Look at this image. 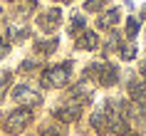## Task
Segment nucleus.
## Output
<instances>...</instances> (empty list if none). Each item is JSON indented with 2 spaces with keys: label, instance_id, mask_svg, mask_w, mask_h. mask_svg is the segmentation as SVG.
Wrapping results in <instances>:
<instances>
[{
  "label": "nucleus",
  "instance_id": "7ed1b4c3",
  "mask_svg": "<svg viewBox=\"0 0 146 136\" xmlns=\"http://www.w3.org/2000/svg\"><path fill=\"white\" fill-rule=\"evenodd\" d=\"M30 121H32V109L17 106V109H13V111L3 119V129H5V134L17 136V134H23L25 129L30 126Z\"/></svg>",
  "mask_w": 146,
  "mask_h": 136
},
{
  "label": "nucleus",
  "instance_id": "9d476101",
  "mask_svg": "<svg viewBox=\"0 0 146 136\" xmlns=\"http://www.w3.org/2000/svg\"><path fill=\"white\" fill-rule=\"evenodd\" d=\"M40 136H67V124H62V121H42L37 129Z\"/></svg>",
  "mask_w": 146,
  "mask_h": 136
},
{
  "label": "nucleus",
  "instance_id": "393cba45",
  "mask_svg": "<svg viewBox=\"0 0 146 136\" xmlns=\"http://www.w3.org/2000/svg\"><path fill=\"white\" fill-rule=\"evenodd\" d=\"M54 3H74V0H54Z\"/></svg>",
  "mask_w": 146,
  "mask_h": 136
},
{
  "label": "nucleus",
  "instance_id": "a878e982",
  "mask_svg": "<svg viewBox=\"0 0 146 136\" xmlns=\"http://www.w3.org/2000/svg\"><path fill=\"white\" fill-rule=\"evenodd\" d=\"M0 20H3V8H0Z\"/></svg>",
  "mask_w": 146,
  "mask_h": 136
},
{
  "label": "nucleus",
  "instance_id": "1a4fd4ad",
  "mask_svg": "<svg viewBox=\"0 0 146 136\" xmlns=\"http://www.w3.org/2000/svg\"><path fill=\"white\" fill-rule=\"evenodd\" d=\"M77 50H84V52H94L97 47H99V37H97V32L94 30H84L77 35Z\"/></svg>",
  "mask_w": 146,
  "mask_h": 136
},
{
  "label": "nucleus",
  "instance_id": "bb28decb",
  "mask_svg": "<svg viewBox=\"0 0 146 136\" xmlns=\"http://www.w3.org/2000/svg\"><path fill=\"white\" fill-rule=\"evenodd\" d=\"M8 3H15V0H8Z\"/></svg>",
  "mask_w": 146,
  "mask_h": 136
},
{
  "label": "nucleus",
  "instance_id": "6ab92c4d",
  "mask_svg": "<svg viewBox=\"0 0 146 136\" xmlns=\"http://www.w3.org/2000/svg\"><path fill=\"white\" fill-rule=\"evenodd\" d=\"M119 45H121V35L119 32H111L109 35V40H107V45H104V52H114V50H119Z\"/></svg>",
  "mask_w": 146,
  "mask_h": 136
},
{
  "label": "nucleus",
  "instance_id": "0eeeda50",
  "mask_svg": "<svg viewBox=\"0 0 146 136\" xmlns=\"http://www.w3.org/2000/svg\"><path fill=\"white\" fill-rule=\"evenodd\" d=\"M52 116L57 121H62V124H74V121H79V116H82V106L74 104V102H64L62 106H57L52 111Z\"/></svg>",
  "mask_w": 146,
  "mask_h": 136
},
{
  "label": "nucleus",
  "instance_id": "423d86ee",
  "mask_svg": "<svg viewBox=\"0 0 146 136\" xmlns=\"http://www.w3.org/2000/svg\"><path fill=\"white\" fill-rule=\"evenodd\" d=\"M126 92H129L134 106L141 109V111H146V82H144V79H139V77H129V82H126Z\"/></svg>",
  "mask_w": 146,
  "mask_h": 136
},
{
  "label": "nucleus",
  "instance_id": "aec40b11",
  "mask_svg": "<svg viewBox=\"0 0 146 136\" xmlns=\"http://www.w3.org/2000/svg\"><path fill=\"white\" fill-rule=\"evenodd\" d=\"M139 30H141V23H139L136 17H129V20H126V37H129V40H134Z\"/></svg>",
  "mask_w": 146,
  "mask_h": 136
},
{
  "label": "nucleus",
  "instance_id": "dca6fc26",
  "mask_svg": "<svg viewBox=\"0 0 146 136\" xmlns=\"http://www.w3.org/2000/svg\"><path fill=\"white\" fill-rule=\"evenodd\" d=\"M131 119H134V124H136V136H146V111H141V109L134 106Z\"/></svg>",
  "mask_w": 146,
  "mask_h": 136
},
{
  "label": "nucleus",
  "instance_id": "b1692460",
  "mask_svg": "<svg viewBox=\"0 0 146 136\" xmlns=\"http://www.w3.org/2000/svg\"><path fill=\"white\" fill-rule=\"evenodd\" d=\"M141 74L146 77V62H144V64H141Z\"/></svg>",
  "mask_w": 146,
  "mask_h": 136
},
{
  "label": "nucleus",
  "instance_id": "20e7f679",
  "mask_svg": "<svg viewBox=\"0 0 146 136\" xmlns=\"http://www.w3.org/2000/svg\"><path fill=\"white\" fill-rule=\"evenodd\" d=\"M13 102H17L20 106H27V109H35V106L42 104V92H37L30 84H15L13 89Z\"/></svg>",
  "mask_w": 146,
  "mask_h": 136
},
{
  "label": "nucleus",
  "instance_id": "4468645a",
  "mask_svg": "<svg viewBox=\"0 0 146 136\" xmlns=\"http://www.w3.org/2000/svg\"><path fill=\"white\" fill-rule=\"evenodd\" d=\"M35 10H37V0H17L15 15H17V17H30Z\"/></svg>",
  "mask_w": 146,
  "mask_h": 136
},
{
  "label": "nucleus",
  "instance_id": "6e6552de",
  "mask_svg": "<svg viewBox=\"0 0 146 136\" xmlns=\"http://www.w3.org/2000/svg\"><path fill=\"white\" fill-rule=\"evenodd\" d=\"M60 23H62V10L60 8H50L37 17V27L42 32H54L60 27Z\"/></svg>",
  "mask_w": 146,
  "mask_h": 136
},
{
  "label": "nucleus",
  "instance_id": "a211bd4d",
  "mask_svg": "<svg viewBox=\"0 0 146 136\" xmlns=\"http://www.w3.org/2000/svg\"><path fill=\"white\" fill-rule=\"evenodd\" d=\"M10 82H13V72H0V102H3L5 94H8Z\"/></svg>",
  "mask_w": 146,
  "mask_h": 136
},
{
  "label": "nucleus",
  "instance_id": "412c9836",
  "mask_svg": "<svg viewBox=\"0 0 146 136\" xmlns=\"http://www.w3.org/2000/svg\"><path fill=\"white\" fill-rule=\"evenodd\" d=\"M107 3H109V0H87V3H84V10H87V13H99V10H104Z\"/></svg>",
  "mask_w": 146,
  "mask_h": 136
},
{
  "label": "nucleus",
  "instance_id": "f257e3e1",
  "mask_svg": "<svg viewBox=\"0 0 146 136\" xmlns=\"http://www.w3.org/2000/svg\"><path fill=\"white\" fill-rule=\"evenodd\" d=\"M72 60H64L60 64H52V67H47L40 77V84L45 87V89H62V87H67L69 79H72Z\"/></svg>",
  "mask_w": 146,
  "mask_h": 136
},
{
  "label": "nucleus",
  "instance_id": "5701e85b",
  "mask_svg": "<svg viewBox=\"0 0 146 136\" xmlns=\"http://www.w3.org/2000/svg\"><path fill=\"white\" fill-rule=\"evenodd\" d=\"M8 52H10V42H8V37L0 32V60H3V57H5Z\"/></svg>",
  "mask_w": 146,
  "mask_h": 136
},
{
  "label": "nucleus",
  "instance_id": "f8f14e48",
  "mask_svg": "<svg viewBox=\"0 0 146 136\" xmlns=\"http://www.w3.org/2000/svg\"><path fill=\"white\" fill-rule=\"evenodd\" d=\"M35 54H40V57H50V54L54 52V50H57V47H60V40L57 37H50V40H37V42H35Z\"/></svg>",
  "mask_w": 146,
  "mask_h": 136
},
{
  "label": "nucleus",
  "instance_id": "9b49d317",
  "mask_svg": "<svg viewBox=\"0 0 146 136\" xmlns=\"http://www.w3.org/2000/svg\"><path fill=\"white\" fill-rule=\"evenodd\" d=\"M121 20V13H119V8H111L107 10V13H102L99 20H97V27L99 30H114V25Z\"/></svg>",
  "mask_w": 146,
  "mask_h": 136
},
{
  "label": "nucleus",
  "instance_id": "f03ea898",
  "mask_svg": "<svg viewBox=\"0 0 146 136\" xmlns=\"http://www.w3.org/2000/svg\"><path fill=\"white\" fill-rule=\"evenodd\" d=\"M82 79L99 82L102 87H114L119 82V67H116L114 62H92V64H87Z\"/></svg>",
  "mask_w": 146,
  "mask_h": 136
},
{
  "label": "nucleus",
  "instance_id": "4be33fe9",
  "mask_svg": "<svg viewBox=\"0 0 146 136\" xmlns=\"http://www.w3.org/2000/svg\"><path fill=\"white\" fill-rule=\"evenodd\" d=\"M37 67H40V62H35V60H25L23 64H20V72H23V74H27V72H35Z\"/></svg>",
  "mask_w": 146,
  "mask_h": 136
},
{
  "label": "nucleus",
  "instance_id": "cd10ccee",
  "mask_svg": "<svg viewBox=\"0 0 146 136\" xmlns=\"http://www.w3.org/2000/svg\"><path fill=\"white\" fill-rule=\"evenodd\" d=\"M129 136H136V134H129Z\"/></svg>",
  "mask_w": 146,
  "mask_h": 136
},
{
  "label": "nucleus",
  "instance_id": "ddd939ff",
  "mask_svg": "<svg viewBox=\"0 0 146 136\" xmlns=\"http://www.w3.org/2000/svg\"><path fill=\"white\" fill-rule=\"evenodd\" d=\"M89 124H92V129L97 131V134H109V121H107V114H104V109H97V111L89 116Z\"/></svg>",
  "mask_w": 146,
  "mask_h": 136
},
{
  "label": "nucleus",
  "instance_id": "39448f33",
  "mask_svg": "<svg viewBox=\"0 0 146 136\" xmlns=\"http://www.w3.org/2000/svg\"><path fill=\"white\" fill-rule=\"evenodd\" d=\"M92 97H94L92 84L87 82V79H82V82L72 84V87L67 89V99H64V102H74V104L84 106V104H89V102H92Z\"/></svg>",
  "mask_w": 146,
  "mask_h": 136
},
{
  "label": "nucleus",
  "instance_id": "f3484780",
  "mask_svg": "<svg viewBox=\"0 0 146 136\" xmlns=\"http://www.w3.org/2000/svg\"><path fill=\"white\" fill-rule=\"evenodd\" d=\"M84 30H87L84 17H82V15H72V23H69V35H72V37H77L79 32H84Z\"/></svg>",
  "mask_w": 146,
  "mask_h": 136
},
{
  "label": "nucleus",
  "instance_id": "2eb2a0df",
  "mask_svg": "<svg viewBox=\"0 0 146 136\" xmlns=\"http://www.w3.org/2000/svg\"><path fill=\"white\" fill-rule=\"evenodd\" d=\"M136 52H139V47H136V42H134V40H129V42H121V45H119V57H121L124 62H131L134 57H136Z\"/></svg>",
  "mask_w": 146,
  "mask_h": 136
}]
</instances>
